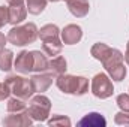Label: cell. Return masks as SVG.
I'll return each mask as SVG.
<instances>
[{
	"instance_id": "15",
	"label": "cell",
	"mask_w": 129,
	"mask_h": 127,
	"mask_svg": "<svg viewBox=\"0 0 129 127\" xmlns=\"http://www.w3.org/2000/svg\"><path fill=\"white\" fill-rule=\"evenodd\" d=\"M123 58H125V55H123L119 49H113V48H111L110 54L105 57V60L102 61V64H104L105 70H108V69H111L113 66H117V64L123 63Z\"/></svg>"
},
{
	"instance_id": "1",
	"label": "cell",
	"mask_w": 129,
	"mask_h": 127,
	"mask_svg": "<svg viewBox=\"0 0 129 127\" xmlns=\"http://www.w3.org/2000/svg\"><path fill=\"white\" fill-rule=\"evenodd\" d=\"M56 85L64 94L83 96L89 91V79L84 76H74L63 73L56 78Z\"/></svg>"
},
{
	"instance_id": "29",
	"label": "cell",
	"mask_w": 129,
	"mask_h": 127,
	"mask_svg": "<svg viewBox=\"0 0 129 127\" xmlns=\"http://www.w3.org/2000/svg\"><path fill=\"white\" fill-rule=\"evenodd\" d=\"M125 60H126V63L129 64V42H128V45H126V52H125Z\"/></svg>"
},
{
	"instance_id": "12",
	"label": "cell",
	"mask_w": 129,
	"mask_h": 127,
	"mask_svg": "<svg viewBox=\"0 0 129 127\" xmlns=\"http://www.w3.org/2000/svg\"><path fill=\"white\" fill-rule=\"evenodd\" d=\"M42 46H44V51L48 54V55H59L62 52V48H63V43L60 40L59 36L56 37H47V39H42Z\"/></svg>"
},
{
	"instance_id": "28",
	"label": "cell",
	"mask_w": 129,
	"mask_h": 127,
	"mask_svg": "<svg viewBox=\"0 0 129 127\" xmlns=\"http://www.w3.org/2000/svg\"><path fill=\"white\" fill-rule=\"evenodd\" d=\"M6 42H8V37H6L3 33H0V49H3V48H5Z\"/></svg>"
},
{
	"instance_id": "21",
	"label": "cell",
	"mask_w": 129,
	"mask_h": 127,
	"mask_svg": "<svg viewBox=\"0 0 129 127\" xmlns=\"http://www.w3.org/2000/svg\"><path fill=\"white\" fill-rule=\"evenodd\" d=\"M38 36L41 39H47V37H56V36H60V30L56 24H47L44 26L39 32H38Z\"/></svg>"
},
{
	"instance_id": "2",
	"label": "cell",
	"mask_w": 129,
	"mask_h": 127,
	"mask_svg": "<svg viewBox=\"0 0 129 127\" xmlns=\"http://www.w3.org/2000/svg\"><path fill=\"white\" fill-rule=\"evenodd\" d=\"M38 27L33 23H27L24 26H15L8 33V42H11L15 46H24L33 43L38 37Z\"/></svg>"
},
{
	"instance_id": "14",
	"label": "cell",
	"mask_w": 129,
	"mask_h": 127,
	"mask_svg": "<svg viewBox=\"0 0 129 127\" xmlns=\"http://www.w3.org/2000/svg\"><path fill=\"white\" fill-rule=\"evenodd\" d=\"M66 60L62 55H57L56 58H53L50 63H48V70H50V75H53L54 78H57L59 75H63L66 73Z\"/></svg>"
},
{
	"instance_id": "22",
	"label": "cell",
	"mask_w": 129,
	"mask_h": 127,
	"mask_svg": "<svg viewBox=\"0 0 129 127\" xmlns=\"http://www.w3.org/2000/svg\"><path fill=\"white\" fill-rule=\"evenodd\" d=\"M26 8L32 15H39L47 8V0H27Z\"/></svg>"
},
{
	"instance_id": "6",
	"label": "cell",
	"mask_w": 129,
	"mask_h": 127,
	"mask_svg": "<svg viewBox=\"0 0 129 127\" xmlns=\"http://www.w3.org/2000/svg\"><path fill=\"white\" fill-rule=\"evenodd\" d=\"M33 120L29 115L27 109L23 112H14V115H8L3 120V124L8 127H29L32 126Z\"/></svg>"
},
{
	"instance_id": "19",
	"label": "cell",
	"mask_w": 129,
	"mask_h": 127,
	"mask_svg": "<svg viewBox=\"0 0 129 127\" xmlns=\"http://www.w3.org/2000/svg\"><path fill=\"white\" fill-rule=\"evenodd\" d=\"M6 108H8V112H11V114H14V112H23V111L27 109V106H26V100H23V99H20V97L9 99Z\"/></svg>"
},
{
	"instance_id": "20",
	"label": "cell",
	"mask_w": 129,
	"mask_h": 127,
	"mask_svg": "<svg viewBox=\"0 0 129 127\" xmlns=\"http://www.w3.org/2000/svg\"><path fill=\"white\" fill-rule=\"evenodd\" d=\"M107 72H108V75L111 76V79H113V81H117V82L123 81L125 76H126V67H125L123 63L117 64V66H113V67L108 69Z\"/></svg>"
},
{
	"instance_id": "25",
	"label": "cell",
	"mask_w": 129,
	"mask_h": 127,
	"mask_svg": "<svg viewBox=\"0 0 129 127\" xmlns=\"http://www.w3.org/2000/svg\"><path fill=\"white\" fill-rule=\"evenodd\" d=\"M117 105L122 111L129 112V94H120L117 96Z\"/></svg>"
},
{
	"instance_id": "7",
	"label": "cell",
	"mask_w": 129,
	"mask_h": 127,
	"mask_svg": "<svg viewBox=\"0 0 129 127\" xmlns=\"http://www.w3.org/2000/svg\"><path fill=\"white\" fill-rule=\"evenodd\" d=\"M14 69L20 73H30L33 72V55H32V51H21L17 58H15V63H14Z\"/></svg>"
},
{
	"instance_id": "5",
	"label": "cell",
	"mask_w": 129,
	"mask_h": 127,
	"mask_svg": "<svg viewBox=\"0 0 129 127\" xmlns=\"http://www.w3.org/2000/svg\"><path fill=\"white\" fill-rule=\"evenodd\" d=\"M92 93L98 99H108L114 93L113 82L105 73H98L92 79Z\"/></svg>"
},
{
	"instance_id": "24",
	"label": "cell",
	"mask_w": 129,
	"mask_h": 127,
	"mask_svg": "<svg viewBox=\"0 0 129 127\" xmlns=\"http://www.w3.org/2000/svg\"><path fill=\"white\" fill-rule=\"evenodd\" d=\"M114 121L116 124H120V126H129V112H125V111L117 112L114 117Z\"/></svg>"
},
{
	"instance_id": "10",
	"label": "cell",
	"mask_w": 129,
	"mask_h": 127,
	"mask_svg": "<svg viewBox=\"0 0 129 127\" xmlns=\"http://www.w3.org/2000/svg\"><path fill=\"white\" fill-rule=\"evenodd\" d=\"M66 5H68V9L69 12L77 17V18H83L89 14V9H90V5L87 0H64Z\"/></svg>"
},
{
	"instance_id": "3",
	"label": "cell",
	"mask_w": 129,
	"mask_h": 127,
	"mask_svg": "<svg viewBox=\"0 0 129 127\" xmlns=\"http://www.w3.org/2000/svg\"><path fill=\"white\" fill-rule=\"evenodd\" d=\"M5 82L9 87L12 94H15V97H20L23 100H29L32 97V94L35 93L33 87H32V82L27 78L18 76V75H9L5 79Z\"/></svg>"
},
{
	"instance_id": "26",
	"label": "cell",
	"mask_w": 129,
	"mask_h": 127,
	"mask_svg": "<svg viewBox=\"0 0 129 127\" xmlns=\"http://www.w3.org/2000/svg\"><path fill=\"white\" fill-rule=\"evenodd\" d=\"M9 23V9L5 6H0V29Z\"/></svg>"
},
{
	"instance_id": "31",
	"label": "cell",
	"mask_w": 129,
	"mask_h": 127,
	"mask_svg": "<svg viewBox=\"0 0 129 127\" xmlns=\"http://www.w3.org/2000/svg\"><path fill=\"white\" fill-rule=\"evenodd\" d=\"M50 2H60V0H50Z\"/></svg>"
},
{
	"instance_id": "4",
	"label": "cell",
	"mask_w": 129,
	"mask_h": 127,
	"mask_svg": "<svg viewBox=\"0 0 129 127\" xmlns=\"http://www.w3.org/2000/svg\"><path fill=\"white\" fill-rule=\"evenodd\" d=\"M50 109H51V102L47 96L38 94L35 97H30L27 112L33 121H47L50 115Z\"/></svg>"
},
{
	"instance_id": "30",
	"label": "cell",
	"mask_w": 129,
	"mask_h": 127,
	"mask_svg": "<svg viewBox=\"0 0 129 127\" xmlns=\"http://www.w3.org/2000/svg\"><path fill=\"white\" fill-rule=\"evenodd\" d=\"M9 2V5H17V3H23L24 0H8Z\"/></svg>"
},
{
	"instance_id": "23",
	"label": "cell",
	"mask_w": 129,
	"mask_h": 127,
	"mask_svg": "<svg viewBox=\"0 0 129 127\" xmlns=\"http://www.w3.org/2000/svg\"><path fill=\"white\" fill-rule=\"evenodd\" d=\"M48 126L51 127H69L71 120L64 115H54L51 120H48Z\"/></svg>"
},
{
	"instance_id": "13",
	"label": "cell",
	"mask_w": 129,
	"mask_h": 127,
	"mask_svg": "<svg viewBox=\"0 0 129 127\" xmlns=\"http://www.w3.org/2000/svg\"><path fill=\"white\" fill-rule=\"evenodd\" d=\"M78 126H86V127H105L107 120L99 114V112H90L84 118L78 121Z\"/></svg>"
},
{
	"instance_id": "18",
	"label": "cell",
	"mask_w": 129,
	"mask_h": 127,
	"mask_svg": "<svg viewBox=\"0 0 129 127\" xmlns=\"http://www.w3.org/2000/svg\"><path fill=\"white\" fill-rule=\"evenodd\" d=\"M12 61H14V52L11 49H0V70L9 72L12 69Z\"/></svg>"
},
{
	"instance_id": "17",
	"label": "cell",
	"mask_w": 129,
	"mask_h": 127,
	"mask_svg": "<svg viewBox=\"0 0 129 127\" xmlns=\"http://www.w3.org/2000/svg\"><path fill=\"white\" fill-rule=\"evenodd\" d=\"M110 51H111V48L107 45V43H102V42H99V43H95L93 46H92V49H90V54L99 60L101 63L105 60V57L110 54Z\"/></svg>"
},
{
	"instance_id": "11",
	"label": "cell",
	"mask_w": 129,
	"mask_h": 127,
	"mask_svg": "<svg viewBox=\"0 0 129 127\" xmlns=\"http://www.w3.org/2000/svg\"><path fill=\"white\" fill-rule=\"evenodd\" d=\"M9 23L14 26H18L20 23H23L26 20L27 15V8H24L23 3H17V5H9Z\"/></svg>"
},
{
	"instance_id": "16",
	"label": "cell",
	"mask_w": 129,
	"mask_h": 127,
	"mask_svg": "<svg viewBox=\"0 0 129 127\" xmlns=\"http://www.w3.org/2000/svg\"><path fill=\"white\" fill-rule=\"evenodd\" d=\"M32 55H33V72H45L48 70V60L47 57L41 52V51H32Z\"/></svg>"
},
{
	"instance_id": "9",
	"label": "cell",
	"mask_w": 129,
	"mask_h": 127,
	"mask_svg": "<svg viewBox=\"0 0 129 127\" xmlns=\"http://www.w3.org/2000/svg\"><path fill=\"white\" fill-rule=\"evenodd\" d=\"M53 79H54V76H53V75H50V73H47V75H42V73L33 75L32 78H30L33 91H35V93L42 94L44 91H47V90L50 88V85L53 84Z\"/></svg>"
},
{
	"instance_id": "8",
	"label": "cell",
	"mask_w": 129,
	"mask_h": 127,
	"mask_svg": "<svg viewBox=\"0 0 129 127\" xmlns=\"http://www.w3.org/2000/svg\"><path fill=\"white\" fill-rule=\"evenodd\" d=\"M81 37H83L81 27L77 24H69L62 30V40L66 45H75L81 40Z\"/></svg>"
},
{
	"instance_id": "27",
	"label": "cell",
	"mask_w": 129,
	"mask_h": 127,
	"mask_svg": "<svg viewBox=\"0 0 129 127\" xmlns=\"http://www.w3.org/2000/svg\"><path fill=\"white\" fill-rule=\"evenodd\" d=\"M9 94H11V90H9V87L6 85V82H5V84L0 82V102L5 100V99H8Z\"/></svg>"
}]
</instances>
